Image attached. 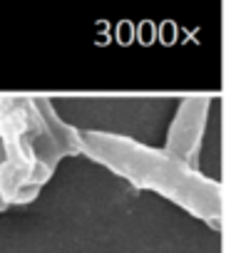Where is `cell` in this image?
<instances>
[{
    "instance_id": "277c9868",
    "label": "cell",
    "mask_w": 251,
    "mask_h": 253,
    "mask_svg": "<svg viewBox=\"0 0 251 253\" xmlns=\"http://www.w3.org/2000/svg\"><path fill=\"white\" fill-rule=\"evenodd\" d=\"M0 164H3V154H0Z\"/></svg>"
},
{
    "instance_id": "6da1fadb",
    "label": "cell",
    "mask_w": 251,
    "mask_h": 253,
    "mask_svg": "<svg viewBox=\"0 0 251 253\" xmlns=\"http://www.w3.org/2000/svg\"><path fill=\"white\" fill-rule=\"evenodd\" d=\"M80 154L104 167L130 186L152 191L209 228H221V186L216 179L184 164L164 149L114 132H80Z\"/></svg>"
},
{
    "instance_id": "3957f363",
    "label": "cell",
    "mask_w": 251,
    "mask_h": 253,
    "mask_svg": "<svg viewBox=\"0 0 251 253\" xmlns=\"http://www.w3.org/2000/svg\"><path fill=\"white\" fill-rule=\"evenodd\" d=\"M211 94H189L179 102L174 119L167 129V142H164V152H169L172 157L182 159L184 164L197 167L199 154H201V142H204V132H206V122H209V112H211Z\"/></svg>"
},
{
    "instance_id": "7a4b0ae2",
    "label": "cell",
    "mask_w": 251,
    "mask_h": 253,
    "mask_svg": "<svg viewBox=\"0 0 251 253\" xmlns=\"http://www.w3.org/2000/svg\"><path fill=\"white\" fill-rule=\"evenodd\" d=\"M35 94L0 92V211L33 204L67 157Z\"/></svg>"
}]
</instances>
